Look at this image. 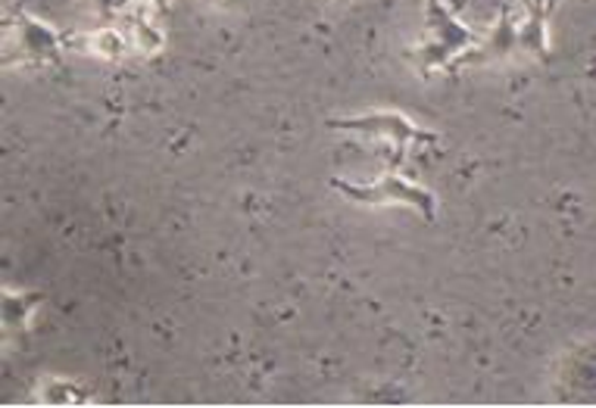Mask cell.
<instances>
[{
  "instance_id": "cell-3",
  "label": "cell",
  "mask_w": 596,
  "mask_h": 408,
  "mask_svg": "<svg viewBox=\"0 0 596 408\" xmlns=\"http://www.w3.org/2000/svg\"><path fill=\"white\" fill-rule=\"evenodd\" d=\"M331 187L349 200V203L363 206H410L412 212H419L425 222L437 219V197H434L428 187L422 184L406 182L403 175L397 172H385L378 182L371 184H353L344 178H331Z\"/></svg>"
},
{
  "instance_id": "cell-1",
  "label": "cell",
  "mask_w": 596,
  "mask_h": 408,
  "mask_svg": "<svg viewBox=\"0 0 596 408\" xmlns=\"http://www.w3.org/2000/svg\"><path fill=\"white\" fill-rule=\"evenodd\" d=\"M478 47L481 35L456 20V10L447 0H425V38L410 50L415 72L432 75L452 69L462 60H472Z\"/></svg>"
},
{
  "instance_id": "cell-4",
  "label": "cell",
  "mask_w": 596,
  "mask_h": 408,
  "mask_svg": "<svg viewBox=\"0 0 596 408\" xmlns=\"http://www.w3.org/2000/svg\"><path fill=\"white\" fill-rule=\"evenodd\" d=\"M62 38L44 22L20 13L7 22V50H16L22 62H57Z\"/></svg>"
},
{
  "instance_id": "cell-10",
  "label": "cell",
  "mask_w": 596,
  "mask_h": 408,
  "mask_svg": "<svg viewBox=\"0 0 596 408\" xmlns=\"http://www.w3.org/2000/svg\"><path fill=\"white\" fill-rule=\"evenodd\" d=\"M79 389L72 387L69 381H44L42 384V399L44 403H79V396H76Z\"/></svg>"
},
{
  "instance_id": "cell-11",
  "label": "cell",
  "mask_w": 596,
  "mask_h": 408,
  "mask_svg": "<svg viewBox=\"0 0 596 408\" xmlns=\"http://www.w3.org/2000/svg\"><path fill=\"white\" fill-rule=\"evenodd\" d=\"M518 7L522 10H528V13H543V16H550L555 7V0H518Z\"/></svg>"
},
{
  "instance_id": "cell-7",
  "label": "cell",
  "mask_w": 596,
  "mask_h": 408,
  "mask_svg": "<svg viewBox=\"0 0 596 408\" xmlns=\"http://www.w3.org/2000/svg\"><path fill=\"white\" fill-rule=\"evenodd\" d=\"M518 44H522V50H531L535 57L540 60H547V54H550V47H547V16L543 13H528L525 10V16L518 22Z\"/></svg>"
},
{
  "instance_id": "cell-9",
  "label": "cell",
  "mask_w": 596,
  "mask_h": 408,
  "mask_svg": "<svg viewBox=\"0 0 596 408\" xmlns=\"http://www.w3.org/2000/svg\"><path fill=\"white\" fill-rule=\"evenodd\" d=\"M125 38L131 47H138V50H147V54H153V50H160L163 47V35L145 20H131L128 22V32H125Z\"/></svg>"
},
{
  "instance_id": "cell-5",
  "label": "cell",
  "mask_w": 596,
  "mask_h": 408,
  "mask_svg": "<svg viewBox=\"0 0 596 408\" xmlns=\"http://www.w3.org/2000/svg\"><path fill=\"white\" fill-rule=\"evenodd\" d=\"M525 13V10H522ZM522 13L515 10V3L503 0L500 13H496V25L491 28L488 38H481V47L478 54L472 57V62H484V60H506L522 50L518 44V22H522Z\"/></svg>"
},
{
  "instance_id": "cell-2",
  "label": "cell",
  "mask_w": 596,
  "mask_h": 408,
  "mask_svg": "<svg viewBox=\"0 0 596 408\" xmlns=\"http://www.w3.org/2000/svg\"><path fill=\"white\" fill-rule=\"evenodd\" d=\"M329 128L385 143L393 165L403 163L406 153L415 147H437L440 143L434 131L419 128L403 113H393V109H378V113H363V116H347V119H329Z\"/></svg>"
},
{
  "instance_id": "cell-8",
  "label": "cell",
  "mask_w": 596,
  "mask_h": 408,
  "mask_svg": "<svg viewBox=\"0 0 596 408\" xmlns=\"http://www.w3.org/2000/svg\"><path fill=\"white\" fill-rule=\"evenodd\" d=\"M84 42L91 44L88 50L103 57V60H119L125 54V47H128V38H125L123 32H116V28H101V32L88 35Z\"/></svg>"
},
{
  "instance_id": "cell-13",
  "label": "cell",
  "mask_w": 596,
  "mask_h": 408,
  "mask_svg": "<svg viewBox=\"0 0 596 408\" xmlns=\"http://www.w3.org/2000/svg\"><path fill=\"white\" fill-rule=\"evenodd\" d=\"M447 3H450L452 10H456V13H459V10H462V7H466V3H469V0H447Z\"/></svg>"
},
{
  "instance_id": "cell-12",
  "label": "cell",
  "mask_w": 596,
  "mask_h": 408,
  "mask_svg": "<svg viewBox=\"0 0 596 408\" xmlns=\"http://www.w3.org/2000/svg\"><path fill=\"white\" fill-rule=\"evenodd\" d=\"M94 7H98L101 13H113V10L119 7V0H94Z\"/></svg>"
},
{
  "instance_id": "cell-6",
  "label": "cell",
  "mask_w": 596,
  "mask_h": 408,
  "mask_svg": "<svg viewBox=\"0 0 596 408\" xmlns=\"http://www.w3.org/2000/svg\"><path fill=\"white\" fill-rule=\"evenodd\" d=\"M38 306H42V296H28V293L7 290L3 293V330L13 334V337H22Z\"/></svg>"
}]
</instances>
